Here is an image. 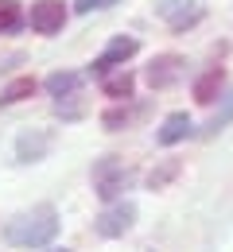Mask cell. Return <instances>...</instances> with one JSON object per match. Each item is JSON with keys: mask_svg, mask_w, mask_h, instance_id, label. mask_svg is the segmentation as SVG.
<instances>
[{"mask_svg": "<svg viewBox=\"0 0 233 252\" xmlns=\"http://www.w3.org/2000/svg\"><path fill=\"white\" fill-rule=\"evenodd\" d=\"M55 233H59V210L51 202L32 206V210L16 214V218L4 225V241L12 249H43V245L55 241Z\"/></svg>", "mask_w": 233, "mask_h": 252, "instance_id": "1", "label": "cell"}, {"mask_svg": "<svg viewBox=\"0 0 233 252\" xmlns=\"http://www.w3.org/2000/svg\"><path fill=\"white\" fill-rule=\"evenodd\" d=\"M136 183V171L125 167L117 156H105L94 163V190L101 202H121V194Z\"/></svg>", "mask_w": 233, "mask_h": 252, "instance_id": "2", "label": "cell"}, {"mask_svg": "<svg viewBox=\"0 0 233 252\" xmlns=\"http://www.w3.org/2000/svg\"><path fill=\"white\" fill-rule=\"evenodd\" d=\"M136 51H140V39H136V35H113L109 47L90 63V74H94V78H109L113 70H121V66L129 63Z\"/></svg>", "mask_w": 233, "mask_h": 252, "instance_id": "3", "label": "cell"}, {"mask_svg": "<svg viewBox=\"0 0 233 252\" xmlns=\"http://www.w3.org/2000/svg\"><path fill=\"white\" fill-rule=\"evenodd\" d=\"M133 221H136V202L121 198V202H109L98 218H94V229H98L101 237L113 241V237H125V233L133 229Z\"/></svg>", "mask_w": 233, "mask_h": 252, "instance_id": "4", "label": "cell"}, {"mask_svg": "<svg viewBox=\"0 0 233 252\" xmlns=\"http://www.w3.org/2000/svg\"><path fill=\"white\" fill-rule=\"evenodd\" d=\"M28 24L35 35H59L67 28V4L63 0H35L28 12Z\"/></svg>", "mask_w": 233, "mask_h": 252, "instance_id": "5", "label": "cell"}, {"mask_svg": "<svg viewBox=\"0 0 233 252\" xmlns=\"http://www.w3.org/2000/svg\"><path fill=\"white\" fill-rule=\"evenodd\" d=\"M156 16H164L167 24H171V32H187V28H195L202 16H206V8H202L199 0H160L156 4Z\"/></svg>", "mask_w": 233, "mask_h": 252, "instance_id": "6", "label": "cell"}, {"mask_svg": "<svg viewBox=\"0 0 233 252\" xmlns=\"http://www.w3.org/2000/svg\"><path fill=\"white\" fill-rule=\"evenodd\" d=\"M183 70H187V59L183 55H156L148 70H144V82L152 86V90H171L179 78H183Z\"/></svg>", "mask_w": 233, "mask_h": 252, "instance_id": "7", "label": "cell"}, {"mask_svg": "<svg viewBox=\"0 0 233 252\" xmlns=\"http://www.w3.org/2000/svg\"><path fill=\"white\" fill-rule=\"evenodd\" d=\"M51 144H55V132H47V128L24 132V136L16 140V163H39V159L51 152Z\"/></svg>", "mask_w": 233, "mask_h": 252, "instance_id": "8", "label": "cell"}, {"mask_svg": "<svg viewBox=\"0 0 233 252\" xmlns=\"http://www.w3.org/2000/svg\"><path fill=\"white\" fill-rule=\"evenodd\" d=\"M191 94H195L199 105H214V101H222V97H226V70H222V66H210L206 74L195 78V90H191Z\"/></svg>", "mask_w": 233, "mask_h": 252, "instance_id": "9", "label": "cell"}, {"mask_svg": "<svg viewBox=\"0 0 233 252\" xmlns=\"http://www.w3.org/2000/svg\"><path fill=\"white\" fill-rule=\"evenodd\" d=\"M191 132H195V125H191V117H187V113H167L164 125H160V132H156V144L175 148V144H183Z\"/></svg>", "mask_w": 233, "mask_h": 252, "instance_id": "10", "label": "cell"}, {"mask_svg": "<svg viewBox=\"0 0 233 252\" xmlns=\"http://www.w3.org/2000/svg\"><path fill=\"white\" fill-rule=\"evenodd\" d=\"M144 113H148V105H133V101H125V105H113V109H105V113H101V125L109 128V132H121V128L136 125Z\"/></svg>", "mask_w": 233, "mask_h": 252, "instance_id": "11", "label": "cell"}, {"mask_svg": "<svg viewBox=\"0 0 233 252\" xmlns=\"http://www.w3.org/2000/svg\"><path fill=\"white\" fill-rule=\"evenodd\" d=\"M47 94L55 97V101H67V97H78L82 90V74L78 70H55V74H47Z\"/></svg>", "mask_w": 233, "mask_h": 252, "instance_id": "12", "label": "cell"}, {"mask_svg": "<svg viewBox=\"0 0 233 252\" xmlns=\"http://www.w3.org/2000/svg\"><path fill=\"white\" fill-rule=\"evenodd\" d=\"M133 90H136V78L129 70H117V74L101 78V94L113 97V101H133Z\"/></svg>", "mask_w": 233, "mask_h": 252, "instance_id": "13", "label": "cell"}, {"mask_svg": "<svg viewBox=\"0 0 233 252\" xmlns=\"http://www.w3.org/2000/svg\"><path fill=\"white\" fill-rule=\"evenodd\" d=\"M39 90V82H35L32 74H24V78H12L4 90H0V109H8V105H20V101H28V97Z\"/></svg>", "mask_w": 233, "mask_h": 252, "instance_id": "14", "label": "cell"}, {"mask_svg": "<svg viewBox=\"0 0 233 252\" xmlns=\"http://www.w3.org/2000/svg\"><path fill=\"white\" fill-rule=\"evenodd\" d=\"M230 125H233V94H226L222 101H218V113H214V117L206 121V128H202V136H206V140H214L218 132H226Z\"/></svg>", "mask_w": 233, "mask_h": 252, "instance_id": "15", "label": "cell"}, {"mask_svg": "<svg viewBox=\"0 0 233 252\" xmlns=\"http://www.w3.org/2000/svg\"><path fill=\"white\" fill-rule=\"evenodd\" d=\"M24 28V8L20 0H0V35H12Z\"/></svg>", "mask_w": 233, "mask_h": 252, "instance_id": "16", "label": "cell"}, {"mask_svg": "<svg viewBox=\"0 0 233 252\" xmlns=\"http://www.w3.org/2000/svg\"><path fill=\"white\" fill-rule=\"evenodd\" d=\"M175 171H179V163H175V159H167V163L160 167V171H152V175H148V183H152V190H164L167 183L175 179Z\"/></svg>", "mask_w": 233, "mask_h": 252, "instance_id": "17", "label": "cell"}, {"mask_svg": "<svg viewBox=\"0 0 233 252\" xmlns=\"http://www.w3.org/2000/svg\"><path fill=\"white\" fill-rule=\"evenodd\" d=\"M121 0H74V12L78 16H90V12H101V8H113Z\"/></svg>", "mask_w": 233, "mask_h": 252, "instance_id": "18", "label": "cell"}]
</instances>
